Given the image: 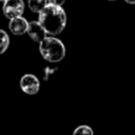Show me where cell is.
Returning a JSON list of instances; mask_svg holds the SVG:
<instances>
[{
  "instance_id": "cell-2",
  "label": "cell",
  "mask_w": 135,
  "mask_h": 135,
  "mask_svg": "<svg viewBox=\"0 0 135 135\" xmlns=\"http://www.w3.org/2000/svg\"><path fill=\"white\" fill-rule=\"evenodd\" d=\"M39 52L42 58L50 62H59L65 56V47L61 40L52 36H46L39 42Z\"/></svg>"
},
{
  "instance_id": "cell-14",
  "label": "cell",
  "mask_w": 135,
  "mask_h": 135,
  "mask_svg": "<svg viewBox=\"0 0 135 135\" xmlns=\"http://www.w3.org/2000/svg\"><path fill=\"white\" fill-rule=\"evenodd\" d=\"M1 1H3V2H4V1H6V0H1Z\"/></svg>"
},
{
  "instance_id": "cell-12",
  "label": "cell",
  "mask_w": 135,
  "mask_h": 135,
  "mask_svg": "<svg viewBox=\"0 0 135 135\" xmlns=\"http://www.w3.org/2000/svg\"><path fill=\"white\" fill-rule=\"evenodd\" d=\"M124 1L129 4H135V0H124Z\"/></svg>"
},
{
  "instance_id": "cell-1",
  "label": "cell",
  "mask_w": 135,
  "mask_h": 135,
  "mask_svg": "<svg viewBox=\"0 0 135 135\" xmlns=\"http://www.w3.org/2000/svg\"><path fill=\"white\" fill-rule=\"evenodd\" d=\"M39 22L42 24L47 35L56 36L64 30L66 15L60 5L49 3L39 13Z\"/></svg>"
},
{
  "instance_id": "cell-5",
  "label": "cell",
  "mask_w": 135,
  "mask_h": 135,
  "mask_svg": "<svg viewBox=\"0 0 135 135\" xmlns=\"http://www.w3.org/2000/svg\"><path fill=\"white\" fill-rule=\"evenodd\" d=\"M26 33L36 42L42 41L46 37V35H47L46 31L44 30V27L42 26V24L39 21H32V22H30Z\"/></svg>"
},
{
  "instance_id": "cell-11",
  "label": "cell",
  "mask_w": 135,
  "mask_h": 135,
  "mask_svg": "<svg viewBox=\"0 0 135 135\" xmlns=\"http://www.w3.org/2000/svg\"><path fill=\"white\" fill-rule=\"evenodd\" d=\"M49 1V3H51V4H55V5H62L64 2H65V0H47Z\"/></svg>"
},
{
  "instance_id": "cell-8",
  "label": "cell",
  "mask_w": 135,
  "mask_h": 135,
  "mask_svg": "<svg viewBox=\"0 0 135 135\" xmlns=\"http://www.w3.org/2000/svg\"><path fill=\"white\" fill-rule=\"evenodd\" d=\"M0 34H1V42H0V53L3 54L6 49L8 47V44H9V38H8V35L5 33V31L1 30L0 31Z\"/></svg>"
},
{
  "instance_id": "cell-13",
  "label": "cell",
  "mask_w": 135,
  "mask_h": 135,
  "mask_svg": "<svg viewBox=\"0 0 135 135\" xmlns=\"http://www.w3.org/2000/svg\"><path fill=\"white\" fill-rule=\"evenodd\" d=\"M108 1H116V0H108Z\"/></svg>"
},
{
  "instance_id": "cell-9",
  "label": "cell",
  "mask_w": 135,
  "mask_h": 135,
  "mask_svg": "<svg viewBox=\"0 0 135 135\" xmlns=\"http://www.w3.org/2000/svg\"><path fill=\"white\" fill-rule=\"evenodd\" d=\"M93 130L89 126H79L73 132L74 135H93Z\"/></svg>"
},
{
  "instance_id": "cell-10",
  "label": "cell",
  "mask_w": 135,
  "mask_h": 135,
  "mask_svg": "<svg viewBox=\"0 0 135 135\" xmlns=\"http://www.w3.org/2000/svg\"><path fill=\"white\" fill-rule=\"evenodd\" d=\"M55 71H56V69H53V70H52V69H50L49 66H46L45 70H44V72H45V74H44V80H47V77H49L52 73H54Z\"/></svg>"
},
{
  "instance_id": "cell-3",
  "label": "cell",
  "mask_w": 135,
  "mask_h": 135,
  "mask_svg": "<svg viewBox=\"0 0 135 135\" xmlns=\"http://www.w3.org/2000/svg\"><path fill=\"white\" fill-rule=\"evenodd\" d=\"M24 12L23 0H6L3 4V13L6 18L13 19L20 17Z\"/></svg>"
},
{
  "instance_id": "cell-7",
  "label": "cell",
  "mask_w": 135,
  "mask_h": 135,
  "mask_svg": "<svg viewBox=\"0 0 135 135\" xmlns=\"http://www.w3.org/2000/svg\"><path fill=\"white\" fill-rule=\"evenodd\" d=\"M27 4L30 9L33 13H40L47 4L49 1L47 0H27Z\"/></svg>"
},
{
  "instance_id": "cell-4",
  "label": "cell",
  "mask_w": 135,
  "mask_h": 135,
  "mask_svg": "<svg viewBox=\"0 0 135 135\" xmlns=\"http://www.w3.org/2000/svg\"><path fill=\"white\" fill-rule=\"evenodd\" d=\"M20 88L27 95H35L38 93L40 82L35 75L25 74L20 79Z\"/></svg>"
},
{
  "instance_id": "cell-6",
  "label": "cell",
  "mask_w": 135,
  "mask_h": 135,
  "mask_svg": "<svg viewBox=\"0 0 135 135\" xmlns=\"http://www.w3.org/2000/svg\"><path fill=\"white\" fill-rule=\"evenodd\" d=\"M28 23L24 18L20 17H16L11 19L8 27L9 31L14 34V35H23L27 32V27H28Z\"/></svg>"
}]
</instances>
